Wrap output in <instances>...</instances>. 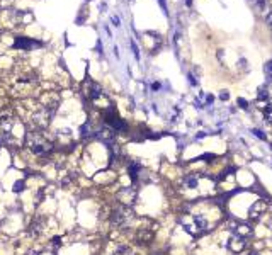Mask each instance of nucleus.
Instances as JSON below:
<instances>
[{
  "label": "nucleus",
  "instance_id": "nucleus-13",
  "mask_svg": "<svg viewBox=\"0 0 272 255\" xmlns=\"http://www.w3.org/2000/svg\"><path fill=\"white\" fill-rule=\"evenodd\" d=\"M237 102H238V107H240V109H248V100H245V99H242V97H240Z\"/></svg>",
  "mask_w": 272,
  "mask_h": 255
},
{
  "label": "nucleus",
  "instance_id": "nucleus-23",
  "mask_svg": "<svg viewBox=\"0 0 272 255\" xmlns=\"http://www.w3.org/2000/svg\"><path fill=\"white\" fill-rule=\"evenodd\" d=\"M252 255H257V253H252Z\"/></svg>",
  "mask_w": 272,
  "mask_h": 255
},
{
  "label": "nucleus",
  "instance_id": "nucleus-1",
  "mask_svg": "<svg viewBox=\"0 0 272 255\" xmlns=\"http://www.w3.org/2000/svg\"><path fill=\"white\" fill-rule=\"evenodd\" d=\"M26 143H27L29 150L34 153V155H41V156L51 153L53 145H54L53 140H49L44 134V131H39V129H34L31 133H27Z\"/></svg>",
  "mask_w": 272,
  "mask_h": 255
},
{
  "label": "nucleus",
  "instance_id": "nucleus-9",
  "mask_svg": "<svg viewBox=\"0 0 272 255\" xmlns=\"http://www.w3.org/2000/svg\"><path fill=\"white\" fill-rule=\"evenodd\" d=\"M184 185H186L187 189H196L197 187V177L196 175H187L186 178H184Z\"/></svg>",
  "mask_w": 272,
  "mask_h": 255
},
{
  "label": "nucleus",
  "instance_id": "nucleus-12",
  "mask_svg": "<svg viewBox=\"0 0 272 255\" xmlns=\"http://www.w3.org/2000/svg\"><path fill=\"white\" fill-rule=\"evenodd\" d=\"M24 180H17L16 184H14V192H21V191H24Z\"/></svg>",
  "mask_w": 272,
  "mask_h": 255
},
{
  "label": "nucleus",
  "instance_id": "nucleus-7",
  "mask_svg": "<svg viewBox=\"0 0 272 255\" xmlns=\"http://www.w3.org/2000/svg\"><path fill=\"white\" fill-rule=\"evenodd\" d=\"M141 170H143V167H141L140 163H138V162H131L128 165V175H129V178H131L133 182H136L138 178H140Z\"/></svg>",
  "mask_w": 272,
  "mask_h": 255
},
{
  "label": "nucleus",
  "instance_id": "nucleus-21",
  "mask_svg": "<svg viewBox=\"0 0 272 255\" xmlns=\"http://www.w3.org/2000/svg\"><path fill=\"white\" fill-rule=\"evenodd\" d=\"M160 3H162V7H163V10L167 12V7H165V0H160Z\"/></svg>",
  "mask_w": 272,
  "mask_h": 255
},
{
  "label": "nucleus",
  "instance_id": "nucleus-2",
  "mask_svg": "<svg viewBox=\"0 0 272 255\" xmlns=\"http://www.w3.org/2000/svg\"><path fill=\"white\" fill-rule=\"evenodd\" d=\"M133 220H135V211H133L131 206H124V204H119L111 214L112 226H118V228L129 226Z\"/></svg>",
  "mask_w": 272,
  "mask_h": 255
},
{
  "label": "nucleus",
  "instance_id": "nucleus-20",
  "mask_svg": "<svg viewBox=\"0 0 272 255\" xmlns=\"http://www.w3.org/2000/svg\"><path fill=\"white\" fill-rule=\"evenodd\" d=\"M53 243H54V247H58V245H60V238H58V236H56V238L53 240Z\"/></svg>",
  "mask_w": 272,
  "mask_h": 255
},
{
  "label": "nucleus",
  "instance_id": "nucleus-14",
  "mask_svg": "<svg viewBox=\"0 0 272 255\" xmlns=\"http://www.w3.org/2000/svg\"><path fill=\"white\" fill-rule=\"evenodd\" d=\"M253 134H255L257 138H260V140H265V134H264L260 129H253Z\"/></svg>",
  "mask_w": 272,
  "mask_h": 255
},
{
  "label": "nucleus",
  "instance_id": "nucleus-17",
  "mask_svg": "<svg viewBox=\"0 0 272 255\" xmlns=\"http://www.w3.org/2000/svg\"><path fill=\"white\" fill-rule=\"evenodd\" d=\"M228 97H230V95H228L226 92H223V94H221V95H219V99H221V100H226Z\"/></svg>",
  "mask_w": 272,
  "mask_h": 255
},
{
  "label": "nucleus",
  "instance_id": "nucleus-22",
  "mask_svg": "<svg viewBox=\"0 0 272 255\" xmlns=\"http://www.w3.org/2000/svg\"><path fill=\"white\" fill-rule=\"evenodd\" d=\"M270 150H272V145H270Z\"/></svg>",
  "mask_w": 272,
  "mask_h": 255
},
{
  "label": "nucleus",
  "instance_id": "nucleus-4",
  "mask_svg": "<svg viewBox=\"0 0 272 255\" xmlns=\"http://www.w3.org/2000/svg\"><path fill=\"white\" fill-rule=\"evenodd\" d=\"M94 136H97L102 143L111 145L116 138V131L112 129L111 126H104V128H100V129H95V134H94Z\"/></svg>",
  "mask_w": 272,
  "mask_h": 255
},
{
  "label": "nucleus",
  "instance_id": "nucleus-3",
  "mask_svg": "<svg viewBox=\"0 0 272 255\" xmlns=\"http://www.w3.org/2000/svg\"><path fill=\"white\" fill-rule=\"evenodd\" d=\"M118 197H119V201H121V204L131 206L136 199V189L135 187H122L121 191H119Z\"/></svg>",
  "mask_w": 272,
  "mask_h": 255
},
{
  "label": "nucleus",
  "instance_id": "nucleus-16",
  "mask_svg": "<svg viewBox=\"0 0 272 255\" xmlns=\"http://www.w3.org/2000/svg\"><path fill=\"white\" fill-rule=\"evenodd\" d=\"M264 112H265V116H269L270 112H272V104H267V107L264 109Z\"/></svg>",
  "mask_w": 272,
  "mask_h": 255
},
{
  "label": "nucleus",
  "instance_id": "nucleus-10",
  "mask_svg": "<svg viewBox=\"0 0 272 255\" xmlns=\"http://www.w3.org/2000/svg\"><path fill=\"white\" fill-rule=\"evenodd\" d=\"M112 255H135V253H133V250L129 248V247L121 245V247H118V248L114 250V253Z\"/></svg>",
  "mask_w": 272,
  "mask_h": 255
},
{
  "label": "nucleus",
  "instance_id": "nucleus-5",
  "mask_svg": "<svg viewBox=\"0 0 272 255\" xmlns=\"http://www.w3.org/2000/svg\"><path fill=\"white\" fill-rule=\"evenodd\" d=\"M14 126H16V119L12 116H3L0 119V131H2L5 136H10L14 131Z\"/></svg>",
  "mask_w": 272,
  "mask_h": 255
},
{
  "label": "nucleus",
  "instance_id": "nucleus-19",
  "mask_svg": "<svg viewBox=\"0 0 272 255\" xmlns=\"http://www.w3.org/2000/svg\"><path fill=\"white\" fill-rule=\"evenodd\" d=\"M151 89H153V90H158V89H160V83H153V85H151Z\"/></svg>",
  "mask_w": 272,
  "mask_h": 255
},
{
  "label": "nucleus",
  "instance_id": "nucleus-6",
  "mask_svg": "<svg viewBox=\"0 0 272 255\" xmlns=\"http://www.w3.org/2000/svg\"><path fill=\"white\" fill-rule=\"evenodd\" d=\"M36 44H38L36 41H31V39L22 38V36H17L16 41H14V46H16V48H19V49H31L32 46H36Z\"/></svg>",
  "mask_w": 272,
  "mask_h": 255
},
{
  "label": "nucleus",
  "instance_id": "nucleus-18",
  "mask_svg": "<svg viewBox=\"0 0 272 255\" xmlns=\"http://www.w3.org/2000/svg\"><path fill=\"white\" fill-rule=\"evenodd\" d=\"M112 22H114V26H119L121 21H119V17H112Z\"/></svg>",
  "mask_w": 272,
  "mask_h": 255
},
{
  "label": "nucleus",
  "instance_id": "nucleus-15",
  "mask_svg": "<svg viewBox=\"0 0 272 255\" xmlns=\"http://www.w3.org/2000/svg\"><path fill=\"white\" fill-rule=\"evenodd\" d=\"M131 48H133V53H135V56H136V58H140V51H138V46H136L133 41H131Z\"/></svg>",
  "mask_w": 272,
  "mask_h": 255
},
{
  "label": "nucleus",
  "instance_id": "nucleus-11",
  "mask_svg": "<svg viewBox=\"0 0 272 255\" xmlns=\"http://www.w3.org/2000/svg\"><path fill=\"white\" fill-rule=\"evenodd\" d=\"M257 99H259V100H265V99H269V94H267V90H265V89H260V90H259V94H257Z\"/></svg>",
  "mask_w": 272,
  "mask_h": 255
},
{
  "label": "nucleus",
  "instance_id": "nucleus-8",
  "mask_svg": "<svg viewBox=\"0 0 272 255\" xmlns=\"http://www.w3.org/2000/svg\"><path fill=\"white\" fill-rule=\"evenodd\" d=\"M265 209H267L265 201H260V199H259V201H257V202L252 206V209H250V214H252L253 218H255V216H260V214H262Z\"/></svg>",
  "mask_w": 272,
  "mask_h": 255
}]
</instances>
